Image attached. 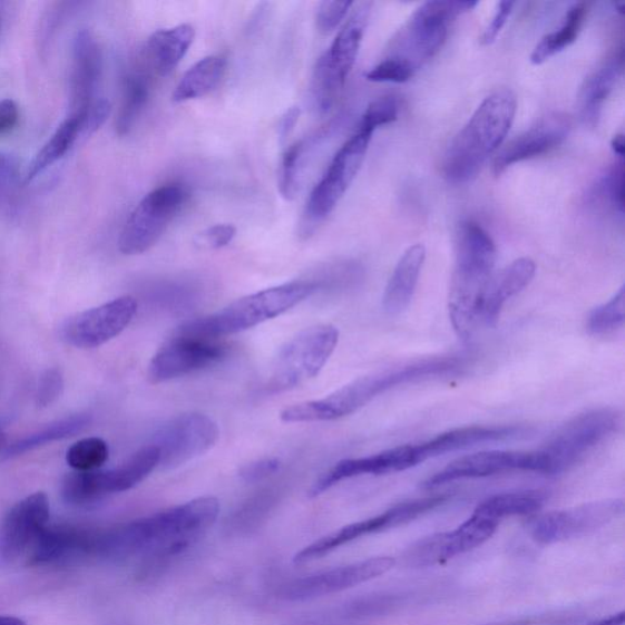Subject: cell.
I'll return each instance as SVG.
<instances>
[{
  "mask_svg": "<svg viewBox=\"0 0 625 625\" xmlns=\"http://www.w3.org/2000/svg\"><path fill=\"white\" fill-rule=\"evenodd\" d=\"M221 511L215 497H198L165 511L107 529H92L88 560L124 563L174 557L197 543Z\"/></svg>",
  "mask_w": 625,
  "mask_h": 625,
  "instance_id": "obj_1",
  "label": "cell"
},
{
  "mask_svg": "<svg viewBox=\"0 0 625 625\" xmlns=\"http://www.w3.org/2000/svg\"><path fill=\"white\" fill-rule=\"evenodd\" d=\"M517 113L516 96L499 89L485 98L457 134L443 159V175L451 184H467L499 149L511 129Z\"/></svg>",
  "mask_w": 625,
  "mask_h": 625,
  "instance_id": "obj_2",
  "label": "cell"
},
{
  "mask_svg": "<svg viewBox=\"0 0 625 625\" xmlns=\"http://www.w3.org/2000/svg\"><path fill=\"white\" fill-rule=\"evenodd\" d=\"M456 248L449 310L458 335L468 339L479 321L484 292L496 263V246L479 224L465 222L458 227Z\"/></svg>",
  "mask_w": 625,
  "mask_h": 625,
  "instance_id": "obj_3",
  "label": "cell"
},
{
  "mask_svg": "<svg viewBox=\"0 0 625 625\" xmlns=\"http://www.w3.org/2000/svg\"><path fill=\"white\" fill-rule=\"evenodd\" d=\"M316 287L315 283L295 282L265 289L238 299L214 314L189 321L176 333L212 340L235 335L286 313L311 297Z\"/></svg>",
  "mask_w": 625,
  "mask_h": 625,
  "instance_id": "obj_4",
  "label": "cell"
},
{
  "mask_svg": "<svg viewBox=\"0 0 625 625\" xmlns=\"http://www.w3.org/2000/svg\"><path fill=\"white\" fill-rule=\"evenodd\" d=\"M372 7V3L357 7L334 42L319 58L311 86L313 104L319 113H328L335 105L359 57Z\"/></svg>",
  "mask_w": 625,
  "mask_h": 625,
  "instance_id": "obj_5",
  "label": "cell"
},
{
  "mask_svg": "<svg viewBox=\"0 0 625 625\" xmlns=\"http://www.w3.org/2000/svg\"><path fill=\"white\" fill-rule=\"evenodd\" d=\"M477 6V2L424 3L394 36L388 58L403 60L418 71L439 52L451 22Z\"/></svg>",
  "mask_w": 625,
  "mask_h": 625,
  "instance_id": "obj_6",
  "label": "cell"
},
{
  "mask_svg": "<svg viewBox=\"0 0 625 625\" xmlns=\"http://www.w3.org/2000/svg\"><path fill=\"white\" fill-rule=\"evenodd\" d=\"M372 137V134L357 130L339 149L305 204L300 224L301 237H311L339 206L362 168Z\"/></svg>",
  "mask_w": 625,
  "mask_h": 625,
  "instance_id": "obj_7",
  "label": "cell"
},
{
  "mask_svg": "<svg viewBox=\"0 0 625 625\" xmlns=\"http://www.w3.org/2000/svg\"><path fill=\"white\" fill-rule=\"evenodd\" d=\"M339 336V330L330 324L302 330L280 350L270 389L275 392L286 391L319 375L335 352Z\"/></svg>",
  "mask_w": 625,
  "mask_h": 625,
  "instance_id": "obj_8",
  "label": "cell"
},
{
  "mask_svg": "<svg viewBox=\"0 0 625 625\" xmlns=\"http://www.w3.org/2000/svg\"><path fill=\"white\" fill-rule=\"evenodd\" d=\"M619 423L621 416L612 408H598L573 418L539 451L544 459V473H565L611 437Z\"/></svg>",
  "mask_w": 625,
  "mask_h": 625,
  "instance_id": "obj_9",
  "label": "cell"
},
{
  "mask_svg": "<svg viewBox=\"0 0 625 625\" xmlns=\"http://www.w3.org/2000/svg\"><path fill=\"white\" fill-rule=\"evenodd\" d=\"M188 199L180 184H169L150 191L127 218L119 237V251L137 256L149 251L162 238Z\"/></svg>",
  "mask_w": 625,
  "mask_h": 625,
  "instance_id": "obj_10",
  "label": "cell"
},
{
  "mask_svg": "<svg viewBox=\"0 0 625 625\" xmlns=\"http://www.w3.org/2000/svg\"><path fill=\"white\" fill-rule=\"evenodd\" d=\"M221 437L215 420L191 412L169 420L156 432L152 445L159 451L158 468L176 469L212 450Z\"/></svg>",
  "mask_w": 625,
  "mask_h": 625,
  "instance_id": "obj_11",
  "label": "cell"
},
{
  "mask_svg": "<svg viewBox=\"0 0 625 625\" xmlns=\"http://www.w3.org/2000/svg\"><path fill=\"white\" fill-rule=\"evenodd\" d=\"M624 512V501L609 499L559 509L534 518L531 538L543 545L579 539L596 533Z\"/></svg>",
  "mask_w": 625,
  "mask_h": 625,
  "instance_id": "obj_12",
  "label": "cell"
},
{
  "mask_svg": "<svg viewBox=\"0 0 625 625\" xmlns=\"http://www.w3.org/2000/svg\"><path fill=\"white\" fill-rule=\"evenodd\" d=\"M449 499L450 496L448 495H439L393 506L384 514L352 523L350 526L326 535V537L321 540H316L310 546L304 547L293 560H295L297 565L313 563V560L321 559L330 553H333L336 548L367 537V535L406 525V523L412 521L432 511V509L443 505Z\"/></svg>",
  "mask_w": 625,
  "mask_h": 625,
  "instance_id": "obj_13",
  "label": "cell"
},
{
  "mask_svg": "<svg viewBox=\"0 0 625 625\" xmlns=\"http://www.w3.org/2000/svg\"><path fill=\"white\" fill-rule=\"evenodd\" d=\"M227 346L221 340L175 333L163 344L148 365L152 384H163L201 372L226 359Z\"/></svg>",
  "mask_w": 625,
  "mask_h": 625,
  "instance_id": "obj_14",
  "label": "cell"
},
{
  "mask_svg": "<svg viewBox=\"0 0 625 625\" xmlns=\"http://www.w3.org/2000/svg\"><path fill=\"white\" fill-rule=\"evenodd\" d=\"M500 521L473 514L451 531L430 535L412 545L404 554L407 566L432 567L476 550L492 538Z\"/></svg>",
  "mask_w": 625,
  "mask_h": 625,
  "instance_id": "obj_15",
  "label": "cell"
},
{
  "mask_svg": "<svg viewBox=\"0 0 625 625\" xmlns=\"http://www.w3.org/2000/svg\"><path fill=\"white\" fill-rule=\"evenodd\" d=\"M50 507L45 492H36L12 506L0 520V563L27 559L49 526Z\"/></svg>",
  "mask_w": 625,
  "mask_h": 625,
  "instance_id": "obj_16",
  "label": "cell"
},
{
  "mask_svg": "<svg viewBox=\"0 0 625 625\" xmlns=\"http://www.w3.org/2000/svg\"><path fill=\"white\" fill-rule=\"evenodd\" d=\"M397 565L392 557H374L348 566L312 574L282 586L280 597L291 603L310 602L318 597L354 588L373 580Z\"/></svg>",
  "mask_w": 625,
  "mask_h": 625,
  "instance_id": "obj_17",
  "label": "cell"
},
{
  "mask_svg": "<svg viewBox=\"0 0 625 625\" xmlns=\"http://www.w3.org/2000/svg\"><path fill=\"white\" fill-rule=\"evenodd\" d=\"M134 297L124 296L76 314L61 328L62 340L78 349H97L117 338L137 313Z\"/></svg>",
  "mask_w": 625,
  "mask_h": 625,
  "instance_id": "obj_18",
  "label": "cell"
},
{
  "mask_svg": "<svg viewBox=\"0 0 625 625\" xmlns=\"http://www.w3.org/2000/svg\"><path fill=\"white\" fill-rule=\"evenodd\" d=\"M526 470L544 473V459L539 451H485L456 459L439 473L431 477L427 488H438L441 485L462 479H476L506 473V471Z\"/></svg>",
  "mask_w": 625,
  "mask_h": 625,
  "instance_id": "obj_19",
  "label": "cell"
},
{
  "mask_svg": "<svg viewBox=\"0 0 625 625\" xmlns=\"http://www.w3.org/2000/svg\"><path fill=\"white\" fill-rule=\"evenodd\" d=\"M570 120L566 115H548L500 150L492 164L494 175L500 176L514 164L539 157L563 145L570 131Z\"/></svg>",
  "mask_w": 625,
  "mask_h": 625,
  "instance_id": "obj_20",
  "label": "cell"
},
{
  "mask_svg": "<svg viewBox=\"0 0 625 625\" xmlns=\"http://www.w3.org/2000/svg\"><path fill=\"white\" fill-rule=\"evenodd\" d=\"M416 458L412 445L399 446L391 450L380 453L362 457L344 459L329 469L321 478H319L310 490V497H318L335 487L336 484L361 476H384L398 473L406 469L416 467Z\"/></svg>",
  "mask_w": 625,
  "mask_h": 625,
  "instance_id": "obj_21",
  "label": "cell"
},
{
  "mask_svg": "<svg viewBox=\"0 0 625 625\" xmlns=\"http://www.w3.org/2000/svg\"><path fill=\"white\" fill-rule=\"evenodd\" d=\"M101 75V55L91 32L75 37L71 71V113H81L94 105Z\"/></svg>",
  "mask_w": 625,
  "mask_h": 625,
  "instance_id": "obj_22",
  "label": "cell"
},
{
  "mask_svg": "<svg viewBox=\"0 0 625 625\" xmlns=\"http://www.w3.org/2000/svg\"><path fill=\"white\" fill-rule=\"evenodd\" d=\"M520 427H467L453 429L427 442L413 446L417 465L446 453L471 448L479 443L504 441L525 436Z\"/></svg>",
  "mask_w": 625,
  "mask_h": 625,
  "instance_id": "obj_23",
  "label": "cell"
},
{
  "mask_svg": "<svg viewBox=\"0 0 625 625\" xmlns=\"http://www.w3.org/2000/svg\"><path fill=\"white\" fill-rule=\"evenodd\" d=\"M535 272L537 265L530 258H519L501 272L492 274L484 292L479 321L495 325L506 302L531 283Z\"/></svg>",
  "mask_w": 625,
  "mask_h": 625,
  "instance_id": "obj_24",
  "label": "cell"
},
{
  "mask_svg": "<svg viewBox=\"0 0 625 625\" xmlns=\"http://www.w3.org/2000/svg\"><path fill=\"white\" fill-rule=\"evenodd\" d=\"M423 245L408 248L389 280L382 305L389 315H399L410 305L426 262Z\"/></svg>",
  "mask_w": 625,
  "mask_h": 625,
  "instance_id": "obj_25",
  "label": "cell"
},
{
  "mask_svg": "<svg viewBox=\"0 0 625 625\" xmlns=\"http://www.w3.org/2000/svg\"><path fill=\"white\" fill-rule=\"evenodd\" d=\"M196 37L194 27L188 23L162 29L149 37L147 58L159 76L170 75L186 57Z\"/></svg>",
  "mask_w": 625,
  "mask_h": 625,
  "instance_id": "obj_26",
  "label": "cell"
},
{
  "mask_svg": "<svg viewBox=\"0 0 625 625\" xmlns=\"http://www.w3.org/2000/svg\"><path fill=\"white\" fill-rule=\"evenodd\" d=\"M159 451L155 445L145 446L121 466L99 470L100 490L104 496L119 494L134 489L143 482L153 470L158 468Z\"/></svg>",
  "mask_w": 625,
  "mask_h": 625,
  "instance_id": "obj_27",
  "label": "cell"
},
{
  "mask_svg": "<svg viewBox=\"0 0 625 625\" xmlns=\"http://www.w3.org/2000/svg\"><path fill=\"white\" fill-rule=\"evenodd\" d=\"M624 70V49L607 58L590 76L585 80L580 92V110L583 118L588 121H596L599 111L612 91H614Z\"/></svg>",
  "mask_w": 625,
  "mask_h": 625,
  "instance_id": "obj_28",
  "label": "cell"
},
{
  "mask_svg": "<svg viewBox=\"0 0 625 625\" xmlns=\"http://www.w3.org/2000/svg\"><path fill=\"white\" fill-rule=\"evenodd\" d=\"M81 134H84L82 118L79 114L71 113L37 153L28 167L27 174H25V183L33 182L36 177L53 167L62 157H66Z\"/></svg>",
  "mask_w": 625,
  "mask_h": 625,
  "instance_id": "obj_29",
  "label": "cell"
},
{
  "mask_svg": "<svg viewBox=\"0 0 625 625\" xmlns=\"http://www.w3.org/2000/svg\"><path fill=\"white\" fill-rule=\"evenodd\" d=\"M227 61L221 56H211L201 59L191 67L173 94L175 104H185L209 95L224 78Z\"/></svg>",
  "mask_w": 625,
  "mask_h": 625,
  "instance_id": "obj_30",
  "label": "cell"
},
{
  "mask_svg": "<svg viewBox=\"0 0 625 625\" xmlns=\"http://www.w3.org/2000/svg\"><path fill=\"white\" fill-rule=\"evenodd\" d=\"M548 500V494L541 490L507 492L489 497L482 501L475 514L501 521L507 517L537 514Z\"/></svg>",
  "mask_w": 625,
  "mask_h": 625,
  "instance_id": "obj_31",
  "label": "cell"
},
{
  "mask_svg": "<svg viewBox=\"0 0 625 625\" xmlns=\"http://www.w3.org/2000/svg\"><path fill=\"white\" fill-rule=\"evenodd\" d=\"M586 14H588V6L585 3H577L570 7L560 28L546 35L538 46L534 48L530 56V61L534 66H541V64L576 42L583 29Z\"/></svg>",
  "mask_w": 625,
  "mask_h": 625,
  "instance_id": "obj_32",
  "label": "cell"
},
{
  "mask_svg": "<svg viewBox=\"0 0 625 625\" xmlns=\"http://www.w3.org/2000/svg\"><path fill=\"white\" fill-rule=\"evenodd\" d=\"M91 422V418L86 414L72 416L58 420L41 430H38L29 437H25L17 442L8 446L3 452L4 459H11L29 451L43 448L48 443L75 437L81 432Z\"/></svg>",
  "mask_w": 625,
  "mask_h": 625,
  "instance_id": "obj_33",
  "label": "cell"
},
{
  "mask_svg": "<svg viewBox=\"0 0 625 625\" xmlns=\"http://www.w3.org/2000/svg\"><path fill=\"white\" fill-rule=\"evenodd\" d=\"M149 98V80L144 72H130L124 79L123 100L117 118L120 136L129 134L145 109Z\"/></svg>",
  "mask_w": 625,
  "mask_h": 625,
  "instance_id": "obj_34",
  "label": "cell"
},
{
  "mask_svg": "<svg viewBox=\"0 0 625 625\" xmlns=\"http://www.w3.org/2000/svg\"><path fill=\"white\" fill-rule=\"evenodd\" d=\"M64 501L72 506H86L104 499L98 479V470H75L61 484Z\"/></svg>",
  "mask_w": 625,
  "mask_h": 625,
  "instance_id": "obj_35",
  "label": "cell"
},
{
  "mask_svg": "<svg viewBox=\"0 0 625 625\" xmlns=\"http://www.w3.org/2000/svg\"><path fill=\"white\" fill-rule=\"evenodd\" d=\"M305 150L307 145L304 141L291 145L280 164L277 186L280 195L286 201H292L299 193Z\"/></svg>",
  "mask_w": 625,
  "mask_h": 625,
  "instance_id": "obj_36",
  "label": "cell"
},
{
  "mask_svg": "<svg viewBox=\"0 0 625 625\" xmlns=\"http://www.w3.org/2000/svg\"><path fill=\"white\" fill-rule=\"evenodd\" d=\"M109 458V448L105 440L87 438L71 446L67 453L68 465L78 471L97 470Z\"/></svg>",
  "mask_w": 625,
  "mask_h": 625,
  "instance_id": "obj_37",
  "label": "cell"
},
{
  "mask_svg": "<svg viewBox=\"0 0 625 625\" xmlns=\"http://www.w3.org/2000/svg\"><path fill=\"white\" fill-rule=\"evenodd\" d=\"M625 321V290L622 287L615 297L595 309L588 319V329L594 335L615 333Z\"/></svg>",
  "mask_w": 625,
  "mask_h": 625,
  "instance_id": "obj_38",
  "label": "cell"
},
{
  "mask_svg": "<svg viewBox=\"0 0 625 625\" xmlns=\"http://www.w3.org/2000/svg\"><path fill=\"white\" fill-rule=\"evenodd\" d=\"M374 608V604L355 602L331 608L324 614H319L295 625H360L373 615Z\"/></svg>",
  "mask_w": 625,
  "mask_h": 625,
  "instance_id": "obj_39",
  "label": "cell"
},
{
  "mask_svg": "<svg viewBox=\"0 0 625 625\" xmlns=\"http://www.w3.org/2000/svg\"><path fill=\"white\" fill-rule=\"evenodd\" d=\"M399 110L397 97L384 96L373 100L363 114L359 131L373 135L378 127L397 121Z\"/></svg>",
  "mask_w": 625,
  "mask_h": 625,
  "instance_id": "obj_40",
  "label": "cell"
},
{
  "mask_svg": "<svg viewBox=\"0 0 625 625\" xmlns=\"http://www.w3.org/2000/svg\"><path fill=\"white\" fill-rule=\"evenodd\" d=\"M417 71L410 64L393 58H387L365 74V79L372 82L403 84L410 81Z\"/></svg>",
  "mask_w": 625,
  "mask_h": 625,
  "instance_id": "obj_41",
  "label": "cell"
},
{
  "mask_svg": "<svg viewBox=\"0 0 625 625\" xmlns=\"http://www.w3.org/2000/svg\"><path fill=\"white\" fill-rule=\"evenodd\" d=\"M599 196L611 204L616 211L624 212V163L618 158L599 184Z\"/></svg>",
  "mask_w": 625,
  "mask_h": 625,
  "instance_id": "obj_42",
  "label": "cell"
},
{
  "mask_svg": "<svg viewBox=\"0 0 625 625\" xmlns=\"http://www.w3.org/2000/svg\"><path fill=\"white\" fill-rule=\"evenodd\" d=\"M237 230L232 224H218L202 230L194 237V246L201 251H216L232 244Z\"/></svg>",
  "mask_w": 625,
  "mask_h": 625,
  "instance_id": "obj_43",
  "label": "cell"
},
{
  "mask_svg": "<svg viewBox=\"0 0 625 625\" xmlns=\"http://www.w3.org/2000/svg\"><path fill=\"white\" fill-rule=\"evenodd\" d=\"M353 6L350 0H326L316 11V28L322 33L333 32Z\"/></svg>",
  "mask_w": 625,
  "mask_h": 625,
  "instance_id": "obj_44",
  "label": "cell"
},
{
  "mask_svg": "<svg viewBox=\"0 0 625 625\" xmlns=\"http://www.w3.org/2000/svg\"><path fill=\"white\" fill-rule=\"evenodd\" d=\"M64 390V379L57 368L48 369L42 374L36 391V403L40 407L53 404Z\"/></svg>",
  "mask_w": 625,
  "mask_h": 625,
  "instance_id": "obj_45",
  "label": "cell"
},
{
  "mask_svg": "<svg viewBox=\"0 0 625 625\" xmlns=\"http://www.w3.org/2000/svg\"><path fill=\"white\" fill-rule=\"evenodd\" d=\"M282 461L277 458H263L258 461L251 462L240 470V477L242 480L254 484L270 478L282 469Z\"/></svg>",
  "mask_w": 625,
  "mask_h": 625,
  "instance_id": "obj_46",
  "label": "cell"
},
{
  "mask_svg": "<svg viewBox=\"0 0 625 625\" xmlns=\"http://www.w3.org/2000/svg\"><path fill=\"white\" fill-rule=\"evenodd\" d=\"M18 165L10 156L0 155V204L14 193L18 183Z\"/></svg>",
  "mask_w": 625,
  "mask_h": 625,
  "instance_id": "obj_47",
  "label": "cell"
},
{
  "mask_svg": "<svg viewBox=\"0 0 625 625\" xmlns=\"http://www.w3.org/2000/svg\"><path fill=\"white\" fill-rule=\"evenodd\" d=\"M514 7V2H501L499 7H497L492 21L480 37V43L482 46H490L496 41V38L499 37L507 20L511 17Z\"/></svg>",
  "mask_w": 625,
  "mask_h": 625,
  "instance_id": "obj_48",
  "label": "cell"
},
{
  "mask_svg": "<svg viewBox=\"0 0 625 625\" xmlns=\"http://www.w3.org/2000/svg\"><path fill=\"white\" fill-rule=\"evenodd\" d=\"M19 107L12 99L0 100V135L14 129L19 121Z\"/></svg>",
  "mask_w": 625,
  "mask_h": 625,
  "instance_id": "obj_49",
  "label": "cell"
},
{
  "mask_svg": "<svg viewBox=\"0 0 625 625\" xmlns=\"http://www.w3.org/2000/svg\"><path fill=\"white\" fill-rule=\"evenodd\" d=\"M299 118H300V109L297 107H293L285 113L282 123H280V129H279L280 138L282 139L287 138L291 131L295 129Z\"/></svg>",
  "mask_w": 625,
  "mask_h": 625,
  "instance_id": "obj_50",
  "label": "cell"
},
{
  "mask_svg": "<svg viewBox=\"0 0 625 625\" xmlns=\"http://www.w3.org/2000/svg\"><path fill=\"white\" fill-rule=\"evenodd\" d=\"M625 614L624 612H619V614L611 616L608 618L595 621L589 625H624Z\"/></svg>",
  "mask_w": 625,
  "mask_h": 625,
  "instance_id": "obj_51",
  "label": "cell"
},
{
  "mask_svg": "<svg viewBox=\"0 0 625 625\" xmlns=\"http://www.w3.org/2000/svg\"><path fill=\"white\" fill-rule=\"evenodd\" d=\"M612 149H614L615 155L623 159L624 158V149H625V144H624V136L623 135H617L614 138V141H612Z\"/></svg>",
  "mask_w": 625,
  "mask_h": 625,
  "instance_id": "obj_52",
  "label": "cell"
},
{
  "mask_svg": "<svg viewBox=\"0 0 625 625\" xmlns=\"http://www.w3.org/2000/svg\"><path fill=\"white\" fill-rule=\"evenodd\" d=\"M0 625H28V624L18 617L0 616Z\"/></svg>",
  "mask_w": 625,
  "mask_h": 625,
  "instance_id": "obj_53",
  "label": "cell"
},
{
  "mask_svg": "<svg viewBox=\"0 0 625 625\" xmlns=\"http://www.w3.org/2000/svg\"><path fill=\"white\" fill-rule=\"evenodd\" d=\"M534 624H535L534 619H520V621L505 622V623L492 624V625H534Z\"/></svg>",
  "mask_w": 625,
  "mask_h": 625,
  "instance_id": "obj_54",
  "label": "cell"
},
{
  "mask_svg": "<svg viewBox=\"0 0 625 625\" xmlns=\"http://www.w3.org/2000/svg\"><path fill=\"white\" fill-rule=\"evenodd\" d=\"M4 441H6L4 436H3L2 432H0V449H2V446L4 445Z\"/></svg>",
  "mask_w": 625,
  "mask_h": 625,
  "instance_id": "obj_55",
  "label": "cell"
},
{
  "mask_svg": "<svg viewBox=\"0 0 625 625\" xmlns=\"http://www.w3.org/2000/svg\"><path fill=\"white\" fill-rule=\"evenodd\" d=\"M0 29H2V11H0Z\"/></svg>",
  "mask_w": 625,
  "mask_h": 625,
  "instance_id": "obj_56",
  "label": "cell"
},
{
  "mask_svg": "<svg viewBox=\"0 0 625 625\" xmlns=\"http://www.w3.org/2000/svg\"><path fill=\"white\" fill-rule=\"evenodd\" d=\"M87 531H88V528H87ZM86 539H87V534H86ZM86 539H85V545H86ZM84 560H85V546H84Z\"/></svg>",
  "mask_w": 625,
  "mask_h": 625,
  "instance_id": "obj_57",
  "label": "cell"
}]
</instances>
